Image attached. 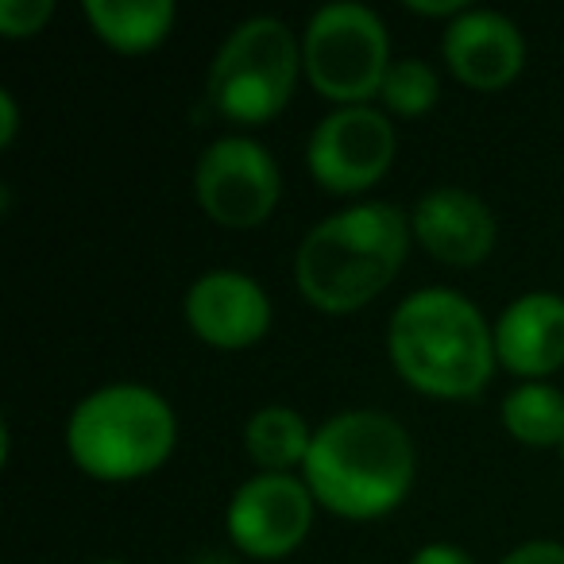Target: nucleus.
<instances>
[{
	"label": "nucleus",
	"mask_w": 564,
	"mask_h": 564,
	"mask_svg": "<svg viewBox=\"0 0 564 564\" xmlns=\"http://www.w3.org/2000/svg\"><path fill=\"white\" fill-rule=\"evenodd\" d=\"M502 425L514 441L533 448H564V394L545 383H525L502 402Z\"/></svg>",
	"instance_id": "dca6fc26"
},
{
	"label": "nucleus",
	"mask_w": 564,
	"mask_h": 564,
	"mask_svg": "<svg viewBox=\"0 0 564 564\" xmlns=\"http://www.w3.org/2000/svg\"><path fill=\"white\" fill-rule=\"evenodd\" d=\"M499 564H564V545L556 541H525L514 553H507Z\"/></svg>",
	"instance_id": "6ab92c4d"
},
{
	"label": "nucleus",
	"mask_w": 564,
	"mask_h": 564,
	"mask_svg": "<svg viewBox=\"0 0 564 564\" xmlns=\"http://www.w3.org/2000/svg\"><path fill=\"white\" fill-rule=\"evenodd\" d=\"M410 9L425 12V17H445V12H456V17H464V12H468L460 0H410Z\"/></svg>",
	"instance_id": "4be33fe9"
},
{
	"label": "nucleus",
	"mask_w": 564,
	"mask_h": 564,
	"mask_svg": "<svg viewBox=\"0 0 564 564\" xmlns=\"http://www.w3.org/2000/svg\"><path fill=\"white\" fill-rule=\"evenodd\" d=\"M306 487L340 518H383L414 484L410 433L379 410H348L314 433Z\"/></svg>",
	"instance_id": "f257e3e1"
},
{
	"label": "nucleus",
	"mask_w": 564,
	"mask_h": 564,
	"mask_svg": "<svg viewBox=\"0 0 564 564\" xmlns=\"http://www.w3.org/2000/svg\"><path fill=\"white\" fill-rule=\"evenodd\" d=\"M379 97L399 117H422L437 105V74L422 58H402V63H391Z\"/></svg>",
	"instance_id": "f3484780"
},
{
	"label": "nucleus",
	"mask_w": 564,
	"mask_h": 564,
	"mask_svg": "<svg viewBox=\"0 0 564 564\" xmlns=\"http://www.w3.org/2000/svg\"><path fill=\"white\" fill-rule=\"evenodd\" d=\"M189 564H236L232 556H225V553H197Z\"/></svg>",
	"instance_id": "5701e85b"
},
{
	"label": "nucleus",
	"mask_w": 564,
	"mask_h": 564,
	"mask_svg": "<svg viewBox=\"0 0 564 564\" xmlns=\"http://www.w3.org/2000/svg\"><path fill=\"white\" fill-rule=\"evenodd\" d=\"M97 564H120V561H97Z\"/></svg>",
	"instance_id": "b1692460"
},
{
	"label": "nucleus",
	"mask_w": 564,
	"mask_h": 564,
	"mask_svg": "<svg viewBox=\"0 0 564 564\" xmlns=\"http://www.w3.org/2000/svg\"><path fill=\"white\" fill-rule=\"evenodd\" d=\"M55 17L51 0H0V32L9 40H28L43 32V24Z\"/></svg>",
	"instance_id": "a211bd4d"
},
{
	"label": "nucleus",
	"mask_w": 564,
	"mask_h": 564,
	"mask_svg": "<svg viewBox=\"0 0 564 564\" xmlns=\"http://www.w3.org/2000/svg\"><path fill=\"white\" fill-rule=\"evenodd\" d=\"M391 364L414 391L433 399H476L495 371V333L456 291H417L387 329Z\"/></svg>",
	"instance_id": "7ed1b4c3"
},
{
	"label": "nucleus",
	"mask_w": 564,
	"mask_h": 564,
	"mask_svg": "<svg viewBox=\"0 0 564 564\" xmlns=\"http://www.w3.org/2000/svg\"><path fill=\"white\" fill-rule=\"evenodd\" d=\"M410 564H471V556L456 545H422L410 556Z\"/></svg>",
	"instance_id": "aec40b11"
},
{
	"label": "nucleus",
	"mask_w": 564,
	"mask_h": 564,
	"mask_svg": "<svg viewBox=\"0 0 564 564\" xmlns=\"http://www.w3.org/2000/svg\"><path fill=\"white\" fill-rule=\"evenodd\" d=\"M197 202L217 225L256 228L279 205V166L263 143L248 135H225L209 143L197 163Z\"/></svg>",
	"instance_id": "0eeeda50"
},
{
	"label": "nucleus",
	"mask_w": 564,
	"mask_h": 564,
	"mask_svg": "<svg viewBox=\"0 0 564 564\" xmlns=\"http://www.w3.org/2000/svg\"><path fill=\"white\" fill-rule=\"evenodd\" d=\"M414 236L433 259L448 267H471L491 256L495 248V213L487 202L460 186L430 189L410 213Z\"/></svg>",
	"instance_id": "9b49d317"
},
{
	"label": "nucleus",
	"mask_w": 564,
	"mask_h": 564,
	"mask_svg": "<svg viewBox=\"0 0 564 564\" xmlns=\"http://www.w3.org/2000/svg\"><path fill=\"white\" fill-rule=\"evenodd\" d=\"M17 101H12L9 89H0V143L9 148L12 140H17Z\"/></svg>",
	"instance_id": "412c9836"
},
{
	"label": "nucleus",
	"mask_w": 564,
	"mask_h": 564,
	"mask_svg": "<svg viewBox=\"0 0 564 564\" xmlns=\"http://www.w3.org/2000/svg\"><path fill=\"white\" fill-rule=\"evenodd\" d=\"M302 70V51L282 20H243L225 43L205 78V97L225 120L267 124L286 109Z\"/></svg>",
	"instance_id": "39448f33"
},
{
	"label": "nucleus",
	"mask_w": 564,
	"mask_h": 564,
	"mask_svg": "<svg viewBox=\"0 0 564 564\" xmlns=\"http://www.w3.org/2000/svg\"><path fill=\"white\" fill-rule=\"evenodd\" d=\"M410 228L394 205L368 202L322 220L302 240L294 279L322 314H352L391 286L406 259Z\"/></svg>",
	"instance_id": "f03ea898"
},
{
	"label": "nucleus",
	"mask_w": 564,
	"mask_h": 564,
	"mask_svg": "<svg viewBox=\"0 0 564 564\" xmlns=\"http://www.w3.org/2000/svg\"><path fill=\"white\" fill-rule=\"evenodd\" d=\"M391 43H387L383 20L364 4L340 0L314 12L302 40V66L310 82L329 101L364 105L371 94L383 89L391 70Z\"/></svg>",
	"instance_id": "423d86ee"
},
{
	"label": "nucleus",
	"mask_w": 564,
	"mask_h": 564,
	"mask_svg": "<svg viewBox=\"0 0 564 564\" xmlns=\"http://www.w3.org/2000/svg\"><path fill=\"white\" fill-rule=\"evenodd\" d=\"M174 410L151 387L117 383L82 399L66 425V445L86 476L120 484L155 471L174 448Z\"/></svg>",
	"instance_id": "20e7f679"
},
{
	"label": "nucleus",
	"mask_w": 564,
	"mask_h": 564,
	"mask_svg": "<svg viewBox=\"0 0 564 564\" xmlns=\"http://www.w3.org/2000/svg\"><path fill=\"white\" fill-rule=\"evenodd\" d=\"M394 159V128L368 105L337 109L314 128L306 148L310 174L329 194H360L376 186Z\"/></svg>",
	"instance_id": "6e6552de"
},
{
	"label": "nucleus",
	"mask_w": 564,
	"mask_h": 564,
	"mask_svg": "<svg viewBox=\"0 0 564 564\" xmlns=\"http://www.w3.org/2000/svg\"><path fill=\"white\" fill-rule=\"evenodd\" d=\"M82 12L94 32L120 55H143L159 47L174 24L171 0H86Z\"/></svg>",
	"instance_id": "4468645a"
},
{
	"label": "nucleus",
	"mask_w": 564,
	"mask_h": 564,
	"mask_svg": "<svg viewBox=\"0 0 564 564\" xmlns=\"http://www.w3.org/2000/svg\"><path fill=\"white\" fill-rule=\"evenodd\" d=\"M186 322L209 348H251L271 329L263 286L240 271H209L186 291Z\"/></svg>",
	"instance_id": "9d476101"
},
{
	"label": "nucleus",
	"mask_w": 564,
	"mask_h": 564,
	"mask_svg": "<svg viewBox=\"0 0 564 564\" xmlns=\"http://www.w3.org/2000/svg\"><path fill=\"white\" fill-rule=\"evenodd\" d=\"M445 63L464 86L502 89L522 74L525 43L507 17L487 9H468L445 32Z\"/></svg>",
	"instance_id": "f8f14e48"
},
{
	"label": "nucleus",
	"mask_w": 564,
	"mask_h": 564,
	"mask_svg": "<svg viewBox=\"0 0 564 564\" xmlns=\"http://www.w3.org/2000/svg\"><path fill=\"white\" fill-rule=\"evenodd\" d=\"M314 433L306 417L291 406H263L243 425V448L263 471H286L294 464H306Z\"/></svg>",
	"instance_id": "2eb2a0df"
},
{
	"label": "nucleus",
	"mask_w": 564,
	"mask_h": 564,
	"mask_svg": "<svg viewBox=\"0 0 564 564\" xmlns=\"http://www.w3.org/2000/svg\"><path fill=\"white\" fill-rule=\"evenodd\" d=\"M495 356L522 379H545L564 364V299L522 294L495 325Z\"/></svg>",
	"instance_id": "ddd939ff"
},
{
	"label": "nucleus",
	"mask_w": 564,
	"mask_h": 564,
	"mask_svg": "<svg viewBox=\"0 0 564 564\" xmlns=\"http://www.w3.org/2000/svg\"><path fill=\"white\" fill-rule=\"evenodd\" d=\"M314 525V495L306 479L286 471H263L248 479L228 502V533L232 545L259 561H279L306 541Z\"/></svg>",
	"instance_id": "1a4fd4ad"
}]
</instances>
